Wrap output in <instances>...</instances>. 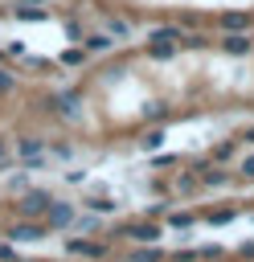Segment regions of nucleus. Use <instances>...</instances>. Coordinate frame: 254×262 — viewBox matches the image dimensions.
<instances>
[{
	"label": "nucleus",
	"mask_w": 254,
	"mask_h": 262,
	"mask_svg": "<svg viewBox=\"0 0 254 262\" xmlns=\"http://www.w3.org/2000/svg\"><path fill=\"white\" fill-rule=\"evenodd\" d=\"M49 205H53V192H49V188H29V192L20 196V205H16V213L37 221V217H45V213H49Z\"/></svg>",
	"instance_id": "f257e3e1"
},
{
	"label": "nucleus",
	"mask_w": 254,
	"mask_h": 262,
	"mask_svg": "<svg viewBox=\"0 0 254 262\" xmlns=\"http://www.w3.org/2000/svg\"><path fill=\"white\" fill-rule=\"evenodd\" d=\"M45 233H49V225H45V221H33V217H20V221H16V225H12V229H8L4 237H12V242H41Z\"/></svg>",
	"instance_id": "f03ea898"
},
{
	"label": "nucleus",
	"mask_w": 254,
	"mask_h": 262,
	"mask_svg": "<svg viewBox=\"0 0 254 262\" xmlns=\"http://www.w3.org/2000/svg\"><path fill=\"white\" fill-rule=\"evenodd\" d=\"M74 217H78V209H74L70 201H53L49 213H45V225H49V229H70Z\"/></svg>",
	"instance_id": "7ed1b4c3"
},
{
	"label": "nucleus",
	"mask_w": 254,
	"mask_h": 262,
	"mask_svg": "<svg viewBox=\"0 0 254 262\" xmlns=\"http://www.w3.org/2000/svg\"><path fill=\"white\" fill-rule=\"evenodd\" d=\"M66 250L70 254H86V258H107L102 242H82V237H66Z\"/></svg>",
	"instance_id": "20e7f679"
},
{
	"label": "nucleus",
	"mask_w": 254,
	"mask_h": 262,
	"mask_svg": "<svg viewBox=\"0 0 254 262\" xmlns=\"http://www.w3.org/2000/svg\"><path fill=\"white\" fill-rule=\"evenodd\" d=\"M45 16H49L45 0H20L16 4V20H45Z\"/></svg>",
	"instance_id": "39448f33"
},
{
	"label": "nucleus",
	"mask_w": 254,
	"mask_h": 262,
	"mask_svg": "<svg viewBox=\"0 0 254 262\" xmlns=\"http://www.w3.org/2000/svg\"><path fill=\"white\" fill-rule=\"evenodd\" d=\"M82 49H86V53H111V49H115V37H111V33H86V37H82Z\"/></svg>",
	"instance_id": "423d86ee"
},
{
	"label": "nucleus",
	"mask_w": 254,
	"mask_h": 262,
	"mask_svg": "<svg viewBox=\"0 0 254 262\" xmlns=\"http://www.w3.org/2000/svg\"><path fill=\"white\" fill-rule=\"evenodd\" d=\"M123 233L135 237V242H156V237H160V225H156V221H131Z\"/></svg>",
	"instance_id": "0eeeda50"
},
{
	"label": "nucleus",
	"mask_w": 254,
	"mask_h": 262,
	"mask_svg": "<svg viewBox=\"0 0 254 262\" xmlns=\"http://www.w3.org/2000/svg\"><path fill=\"white\" fill-rule=\"evenodd\" d=\"M221 49H225L229 57H242V53H250V37H246V33H229V37L221 41Z\"/></svg>",
	"instance_id": "6e6552de"
},
{
	"label": "nucleus",
	"mask_w": 254,
	"mask_h": 262,
	"mask_svg": "<svg viewBox=\"0 0 254 262\" xmlns=\"http://www.w3.org/2000/svg\"><path fill=\"white\" fill-rule=\"evenodd\" d=\"M53 102H57V111H61L66 119H78V115H82V94H57Z\"/></svg>",
	"instance_id": "1a4fd4ad"
},
{
	"label": "nucleus",
	"mask_w": 254,
	"mask_h": 262,
	"mask_svg": "<svg viewBox=\"0 0 254 262\" xmlns=\"http://www.w3.org/2000/svg\"><path fill=\"white\" fill-rule=\"evenodd\" d=\"M16 151H20V160H29V164H37V168L45 164V160H41V139H20Z\"/></svg>",
	"instance_id": "9d476101"
},
{
	"label": "nucleus",
	"mask_w": 254,
	"mask_h": 262,
	"mask_svg": "<svg viewBox=\"0 0 254 262\" xmlns=\"http://www.w3.org/2000/svg\"><path fill=\"white\" fill-rule=\"evenodd\" d=\"M168 254L164 250H156L152 242H139V250H131V262H164Z\"/></svg>",
	"instance_id": "9b49d317"
},
{
	"label": "nucleus",
	"mask_w": 254,
	"mask_h": 262,
	"mask_svg": "<svg viewBox=\"0 0 254 262\" xmlns=\"http://www.w3.org/2000/svg\"><path fill=\"white\" fill-rule=\"evenodd\" d=\"M246 25H250L246 12H221V29H229V33H246Z\"/></svg>",
	"instance_id": "f8f14e48"
},
{
	"label": "nucleus",
	"mask_w": 254,
	"mask_h": 262,
	"mask_svg": "<svg viewBox=\"0 0 254 262\" xmlns=\"http://www.w3.org/2000/svg\"><path fill=\"white\" fill-rule=\"evenodd\" d=\"M201 184L221 188V184H229V172H225V168H209V172H201Z\"/></svg>",
	"instance_id": "ddd939ff"
},
{
	"label": "nucleus",
	"mask_w": 254,
	"mask_h": 262,
	"mask_svg": "<svg viewBox=\"0 0 254 262\" xmlns=\"http://www.w3.org/2000/svg\"><path fill=\"white\" fill-rule=\"evenodd\" d=\"M147 53H152V57H172V53H176V41H152Z\"/></svg>",
	"instance_id": "4468645a"
},
{
	"label": "nucleus",
	"mask_w": 254,
	"mask_h": 262,
	"mask_svg": "<svg viewBox=\"0 0 254 262\" xmlns=\"http://www.w3.org/2000/svg\"><path fill=\"white\" fill-rule=\"evenodd\" d=\"M160 143H164V131H160V127H152V131H147V135L139 139V147H143V151H156Z\"/></svg>",
	"instance_id": "2eb2a0df"
},
{
	"label": "nucleus",
	"mask_w": 254,
	"mask_h": 262,
	"mask_svg": "<svg viewBox=\"0 0 254 262\" xmlns=\"http://www.w3.org/2000/svg\"><path fill=\"white\" fill-rule=\"evenodd\" d=\"M86 209H90V213H115V201H111V196H90Z\"/></svg>",
	"instance_id": "dca6fc26"
},
{
	"label": "nucleus",
	"mask_w": 254,
	"mask_h": 262,
	"mask_svg": "<svg viewBox=\"0 0 254 262\" xmlns=\"http://www.w3.org/2000/svg\"><path fill=\"white\" fill-rule=\"evenodd\" d=\"M197 184H201V176H193V172H184V176H176V188H180V192H193Z\"/></svg>",
	"instance_id": "f3484780"
},
{
	"label": "nucleus",
	"mask_w": 254,
	"mask_h": 262,
	"mask_svg": "<svg viewBox=\"0 0 254 262\" xmlns=\"http://www.w3.org/2000/svg\"><path fill=\"white\" fill-rule=\"evenodd\" d=\"M86 57V49H61V66H78Z\"/></svg>",
	"instance_id": "a211bd4d"
},
{
	"label": "nucleus",
	"mask_w": 254,
	"mask_h": 262,
	"mask_svg": "<svg viewBox=\"0 0 254 262\" xmlns=\"http://www.w3.org/2000/svg\"><path fill=\"white\" fill-rule=\"evenodd\" d=\"M176 37H180V29H172V25H168V29H156V33H152V41H176Z\"/></svg>",
	"instance_id": "6ab92c4d"
},
{
	"label": "nucleus",
	"mask_w": 254,
	"mask_h": 262,
	"mask_svg": "<svg viewBox=\"0 0 254 262\" xmlns=\"http://www.w3.org/2000/svg\"><path fill=\"white\" fill-rule=\"evenodd\" d=\"M66 37H70V41H82L86 33H82V25H78V20H66Z\"/></svg>",
	"instance_id": "aec40b11"
},
{
	"label": "nucleus",
	"mask_w": 254,
	"mask_h": 262,
	"mask_svg": "<svg viewBox=\"0 0 254 262\" xmlns=\"http://www.w3.org/2000/svg\"><path fill=\"white\" fill-rule=\"evenodd\" d=\"M168 225H176V229H188V225H193V213H176V217H168Z\"/></svg>",
	"instance_id": "412c9836"
},
{
	"label": "nucleus",
	"mask_w": 254,
	"mask_h": 262,
	"mask_svg": "<svg viewBox=\"0 0 254 262\" xmlns=\"http://www.w3.org/2000/svg\"><path fill=\"white\" fill-rule=\"evenodd\" d=\"M234 217H238V209H221V213H213L209 221H213V225H225V221H234Z\"/></svg>",
	"instance_id": "4be33fe9"
},
{
	"label": "nucleus",
	"mask_w": 254,
	"mask_h": 262,
	"mask_svg": "<svg viewBox=\"0 0 254 262\" xmlns=\"http://www.w3.org/2000/svg\"><path fill=\"white\" fill-rule=\"evenodd\" d=\"M12 86H16V78H12V74H8V70H4V66H0V94H8V90H12Z\"/></svg>",
	"instance_id": "5701e85b"
},
{
	"label": "nucleus",
	"mask_w": 254,
	"mask_h": 262,
	"mask_svg": "<svg viewBox=\"0 0 254 262\" xmlns=\"http://www.w3.org/2000/svg\"><path fill=\"white\" fill-rule=\"evenodd\" d=\"M180 45H188V49H201V45H205V37H201V33H188Z\"/></svg>",
	"instance_id": "b1692460"
},
{
	"label": "nucleus",
	"mask_w": 254,
	"mask_h": 262,
	"mask_svg": "<svg viewBox=\"0 0 254 262\" xmlns=\"http://www.w3.org/2000/svg\"><path fill=\"white\" fill-rule=\"evenodd\" d=\"M16 254H12V246H0V262H12Z\"/></svg>",
	"instance_id": "393cba45"
},
{
	"label": "nucleus",
	"mask_w": 254,
	"mask_h": 262,
	"mask_svg": "<svg viewBox=\"0 0 254 262\" xmlns=\"http://www.w3.org/2000/svg\"><path fill=\"white\" fill-rule=\"evenodd\" d=\"M242 172H246V176H254V156H246V160H242Z\"/></svg>",
	"instance_id": "a878e982"
},
{
	"label": "nucleus",
	"mask_w": 254,
	"mask_h": 262,
	"mask_svg": "<svg viewBox=\"0 0 254 262\" xmlns=\"http://www.w3.org/2000/svg\"><path fill=\"white\" fill-rule=\"evenodd\" d=\"M238 254H246V258H254V242H246V246H242Z\"/></svg>",
	"instance_id": "bb28decb"
},
{
	"label": "nucleus",
	"mask_w": 254,
	"mask_h": 262,
	"mask_svg": "<svg viewBox=\"0 0 254 262\" xmlns=\"http://www.w3.org/2000/svg\"><path fill=\"white\" fill-rule=\"evenodd\" d=\"M246 139H250V143H254V131H246Z\"/></svg>",
	"instance_id": "cd10ccee"
},
{
	"label": "nucleus",
	"mask_w": 254,
	"mask_h": 262,
	"mask_svg": "<svg viewBox=\"0 0 254 262\" xmlns=\"http://www.w3.org/2000/svg\"><path fill=\"white\" fill-rule=\"evenodd\" d=\"M0 61H4V49H0Z\"/></svg>",
	"instance_id": "c85d7f7f"
}]
</instances>
